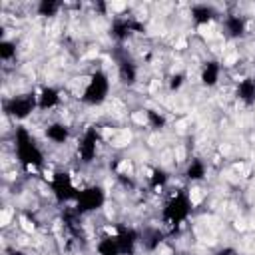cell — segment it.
<instances>
[{
  "label": "cell",
  "mask_w": 255,
  "mask_h": 255,
  "mask_svg": "<svg viewBox=\"0 0 255 255\" xmlns=\"http://www.w3.org/2000/svg\"><path fill=\"white\" fill-rule=\"evenodd\" d=\"M14 143H16V155H18V161L20 163H24L28 167L42 165L44 153H42V149L38 147L36 139L30 135L28 129L18 128L16 129V135H14Z\"/></svg>",
  "instance_id": "6da1fadb"
},
{
  "label": "cell",
  "mask_w": 255,
  "mask_h": 255,
  "mask_svg": "<svg viewBox=\"0 0 255 255\" xmlns=\"http://www.w3.org/2000/svg\"><path fill=\"white\" fill-rule=\"evenodd\" d=\"M108 92H110V80H108V76L104 72L98 70V72H94L90 76V80H88V84L84 88L82 100L86 104H90V106H98V104H102L106 100Z\"/></svg>",
  "instance_id": "7a4b0ae2"
},
{
  "label": "cell",
  "mask_w": 255,
  "mask_h": 255,
  "mask_svg": "<svg viewBox=\"0 0 255 255\" xmlns=\"http://www.w3.org/2000/svg\"><path fill=\"white\" fill-rule=\"evenodd\" d=\"M189 211H191V203H189L187 195L185 193H177L163 207V219L167 223H171V225H179L181 221L187 219Z\"/></svg>",
  "instance_id": "3957f363"
},
{
  "label": "cell",
  "mask_w": 255,
  "mask_h": 255,
  "mask_svg": "<svg viewBox=\"0 0 255 255\" xmlns=\"http://www.w3.org/2000/svg\"><path fill=\"white\" fill-rule=\"evenodd\" d=\"M106 201V193L102 187L98 185H92V187H86L82 191H78V197H76V211L78 213H86V211H94V209H100Z\"/></svg>",
  "instance_id": "277c9868"
},
{
  "label": "cell",
  "mask_w": 255,
  "mask_h": 255,
  "mask_svg": "<svg viewBox=\"0 0 255 255\" xmlns=\"http://www.w3.org/2000/svg\"><path fill=\"white\" fill-rule=\"evenodd\" d=\"M38 108V98L34 94H22V96H14L6 102V112L10 116H14L16 120H24L28 118L34 110Z\"/></svg>",
  "instance_id": "5b68a950"
},
{
  "label": "cell",
  "mask_w": 255,
  "mask_h": 255,
  "mask_svg": "<svg viewBox=\"0 0 255 255\" xmlns=\"http://www.w3.org/2000/svg\"><path fill=\"white\" fill-rule=\"evenodd\" d=\"M50 187H52L54 197H56L60 203L78 197V189H76V185H74V181H72V177H70L68 173H62V171H60V173H54V177H52V181H50Z\"/></svg>",
  "instance_id": "8992f818"
},
{
  "label": "cell",
  "mask_w": 255,
  "mask_h": 255,
  "mask_svg": "<svg viewBox=\"0 0 255 255\" xmlns=\"http://www.w3.org/2000/svg\"><path fill=\"white\" fill-rule=\"evenodd\" d=\"M98 139H100V135H98L96 128H90V129L84 131V135H82V139L78 143V155L82 157V161L88 163V161L94 159L96 147H98Z\"/></svg>",
  "instance_id": "52a82bcc"
},
{
  "label": "cell",
  "mask_w": 255,
  "mask_h": 255,
  "mask_svg": "<svg viewBox=\"0 0 255 255\" xmlns=\"http://www.w3.org/2000/svg\"><path fill=\"white\" fill-rule=\"evenodd\" d=\"M133 30H141V24H137V22L131 20V18H118V20H114V24H112V36H114L118 42L126 40Z\"/></svg>",
  "instance_id": "ba28073f"
},
{
  "label": "cell",
  "mask_w": 255,
  "mask_h": 255,
  "mask_svg": "<svg viewBox=\"0 0 255 255\" xmlns=\"http://www.w3.org/2000/svg\"><path fill=\"white\" fill-rule=\"evenodd\" d=\"M38 98V110H52L60 104V92L54 88H42Z\"/></svg>",
  "instance_id": "9c48e42d"
},
{
  "label": "cell",
  "mask_w": 255,
  "mask_h": 255,
  "mask_svg": "<svg viewBox=\"0 0 255 255\" xmlns=\"http://www.w3.org/2000/svg\"><path fill=\"white\" fill-rule=\"evenodd\" d=\"M118 74H120V80L124 84H133L137 78V68L131 60L122 58V60H118Z\"/></svg>",
  "instance_id": "30bf717a"
},
{
  "label": "cell",
  "mask_w": 255,
  "mask_h": 255,
  "mask_svg": "<svg viewBox=\"0 0 255 255\" xmlns=\"http://www.w3.org/2000/svg\"><path fill=\"white\" fill-rule=\"evenodd\" d=\"M46 137L54 143H66L68 137H70V129H68V126L56 122V124H50L46 128Z\"/></svg>",
  "instance_id": "8fae6325"
},
{
  "label": "cell",
  "mask_w": 255,
  "mask_h": 255,
  "mask_svg": "<svg viewBox=\"0 0 255 255\" xmlns=\"http://www.w3.org/2000/svg\"><path fill=\"white\" fill-rule=\"evenodd\" d=\"M215 16H217V12L207 4H197L191 8V18L195 24H209Z\"/></svg>",
  "instance_id": "7c38bea8"
},
{
  "label": "cell",
  "mask_w": 255,
  "mask_h": 255,
  "mask_svg": "<svg viewBox=\"0 0 255 255\" xmlns=\"http://www.w3.org/2000/svg\"><path fill=\"white\" fill-rule=\"evenodd\" d=\"M116 239H118V245H120L122 253H131L133 247H135L137 235H135L131 229H120V231L116 233Z\"/></svg>",
  "instance_id": "4fadbf2b"
},
{
  "label": "cell",
  "mask_w": 255,
  "mask_h": 255,
  "mask_svg": "<svg viewBox=\"0 0 255 255\" xmlns=\"http://www.w3.org/2000/svg\"><path fill=\"white\" fill-rule=\"evenodd\" d=\"M237 96H239L241 102L253 104L255 102V80L253 78H243L237 86Z\"/></svg>",
  "instance_id": "5bb4252c"
},
{
  "label": "cell",
  "mask_w": 255,
  "mask_h": 255,
  "mask_svg": "<svg viewBox=\"0 0 255 255\" xmlns=\"http://www.w3.org/2000/svg\"><path fill=\"white\" fill-rule=\"evenodd\" d=\"M223 28L231 38H239L245 32V20L241 16H227L223 20Z\"/></svg>",
  "instance_id": "9a60e30c"
},
{
  "label": "cell",
  "mask_w": 255,
  "mask_h": 255,
  "mask_svg": "<svg viewBox=\"0 0 255 255\" xmlns=\"http://www.w3.org/2000/svg\"><path fill=\"white\" fill-rule=\"evenodd\" d=\"M219 74H221L219 64L213 62V60H209V62H205V66H203V70H201V82H203L205 86H215L217 80H219Z\"/></svg>",
  "instance_id": "2e32d148"
},
{
  "label": "cell",
  "mask_w": 255,
  "mask_h": 255,
  "mask_svg": "<svg viewBox=\"0 0 255 255\" xmlns=\"http://www.w3.org/2000/svg\"><path fill=\"white\" fill-rule=\"evenodd\" d=\"M98 253H100V255H124L122 249H120V245H118L116 235H112V237H102V239L98 241Z\"/></svg>",
  "instance_id": "e0dca14e"
},
{
  "label": "cell",
  "mask_w": 255,
  "mask_h": 255,
  "mask_svg": "<svg viewBox=\"0 0 255 255\" xmlns=\"http://www.w3.org/2000/svg\"><path fill=\"white\" fill-rule=\"evenodd\" d=\"M185 175L191 179V181H197V179H203L205 177V163L201 159H191L187 169H185Z\"/></svg>",
  "instance_id": "ac0fdd59"
},
{
  "label": "cell",
  "mask_w": 255,
  "mask_h": 255,
  "mask_svg": "<svg viewBox=\"0 0 255 255\" xmlns=\"http://www.w3.org/2000/svg\"><path fill=\"white\" fill-rule=\"evenodd\" d=\"M58 10H60V4L54 2V0H42L38 4V14L40 16H54Z\"/></svg>",
  "instance_id": "d6986e66"
},
{
  "label": "cell",
  "mask_w": 255,
  "mask_h": 255,
  "mask_svg": "<svg viewBox=\"0 0 255 255\" xmlns=\"http://www.w3.org/2000/svg\"><path fill=\"white\" fill-rule=\"evenodd\" d=\"M145 116H147V122H149V126H151L153 129H161V128L165 126V118H163L159 112H155V110H145Z\"/></svg>",
  "instance_id": "ffe728a7"
},
{
  "label": "cell",
  "mask_w": 255,
  "mask_h": 255,
  "mask_svg": "<svg viewBox=\"0 0 255 255\" xmlns=\"http://www.w3.org/2000/svg\"><path fill=\"white\" fill-rule=\"evenodd\" d=\"M16 56V46L12 44V42H8V40H2L0 42V58L4 60V62H8V60H12Z\"/></svg>",
  "instance_id": "44dd1931"
},
{
  "label": "cell",
  "mask_w": 255,
  "mask_h": 255,
  "mask_svg": "<svg viewBox=\"0 0 255 255\" xmlns=\"http://www.w3.org/2000/svg\"><path fill=\"white\" fill-rule=\"evenodd\" d=\"M149 181H151V187H161V185H165V181H167V173L163 171V169H153L151 171V175H149Z\"/></svg>",
  "instance_id": "7402d4cb"
},
{
  "label": "cell",
  "mask_w": 255,
  "mask_h": 255,
  "mask_svg": "<svg viewBox=\"0 0 255 255\" xmlns=\"http://www.w3.org/2000/svg\"><path fill=\"white\" fill-rule=\"evenodd\" d=\"M181 84H183V76H181V74L171 76V82H169V88H171V90H177Z\"/></svg>",
  "instance_id": "603a6c76"
},
{
  "label": "cell",
  "mask_w": 255,
  "mask_h": 255,
  "mask_svg": "<svg viewBox=\"0 0 255 255\" xmlns=\"http://www.w3.org/2000/svg\"><path fill=\"white\" fill-rule=\"evenodd\" d=\"M217 255H235V253H233V251H231V249H225V251H219V253H217Z\"/></svg>",
  "instance_id": "cb8c5ba5"
},
{
  "label": "cell",
  "mask_w": 255,
  "mask_h": 255,
  "mask_svg": "<svg viewBox=\"0 0 255 255\" xmlns=\"http://www.w3.org/2000/svg\"><path fill=\"white\" fill-rule=\"evenodd\" d=\"M12 255H24L22 251H12Z\"/></svg>",
  "instance_id": "d4e9b609"
}]
</instances>
